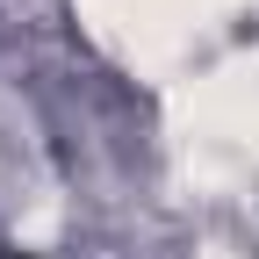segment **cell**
Returning a JSON list of instances; mask_svg holds the SVG:
<instances>
[{"instance_id": "obj_1", "label": "cell", "mask_w": 259, "mask_h": 259, "mask_svg": "<svg viewBox=\"0 0 259 259\" xmlns=\"http://www.w3.org/2000/svg\"><path fill=\"white\" fill-rule=\"evenodd\" d=\"M0 259H22V252H0Z\"/></svg>"}]
</instances>
